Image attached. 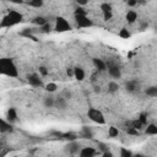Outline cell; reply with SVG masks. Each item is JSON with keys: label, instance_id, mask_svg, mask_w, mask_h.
<instances>
[{"label": "cell", "instance_id": "obj_14", "mask_svg": "<svg viewBox=\"0 0 157 157\" xmlns=\"http://www.w3.org/2000/svg\"><path fill=\"white\" fill-rule=\"evenodd\" d=\"M77 81H83L85 78V70L80 66H76L74 67V75H72Z\"/></svg>", "mask_w": 157, "mask_h": 157}, {"label": "cell", "instance_id": "obj_8", "mask_svg": "<svg viewBox=\"0 0 157 157\" xmlns=\"http://www.w3.org/2000/svg\"><path fill=\"white\" fill-rule=\"evenodd\" d=\"M80 150H81V145H80L77 141H75V140H71V141L66 145V151H67L69 153H71V155L78 153Z\"/></svg>", "mask_w": 157, "mask_h": 157}, {"label": "cell", "instance_id": "obj_34", "mask_svg": "<svg viewBox=\"0 0 157 157\" xmlns=\"http://www.w3.org/2000/svg\"><path fill=\"white\" fill-rule=\"evenodd\" d=\"M50 31H52V27H50V25H49L48 22L42 26V32H43V33H49Z\"/></svg>", "mask_w": 157, "mask_h": 157}, {"label": "cell", "instance_id": "obj_21", "mask_svg": "<svg viewBox=\"0 0 157 157\" xmlns=\"http://www.w3.org/2000/svg\"><path fill=\"white\" fill-rule=\"evenodd\" d=\"M44 105L47 108H53L54 107V97H52V96L45 97L44 98Z\"/></svg>", "mask_w": 157, "mask_h": 157}, {"label": "cell", "instance_id": "obj_1", "mask_svg": "<svg viewBox=\"0 0 157 157\" xmlns=\"http://www.w3.org/2000/svg\"><path fill=\"white\" fill-rule=\"evenodd\" d=\"M23 21V16L21 12L16 11V10H10L1 20L0 22V28H9V27H13L18 23H21Z\"/></svg>", "mask_w": 157, "mask_h": 157}, {"label": "cell", "instance_id": "obj_27", "mask_svg": "<svg viewBox=\"0 0 157 157\" xmlns=\"http://www.w3.org/2000/svg\"><path fill=\"white\" fill-rule=\"evenodd\" d=\"M118 90H119V85H118L117 82H109V83H108V91H109V92L114 93V92H117Z\"/></svg>", "mask_w": 157, "mask_h": 157}, {"label": "cell", "instance_id": "obj_29", "mask_svg": "<svg viewBox=\"0 0 157 157\" xmlns=\"http://www.w3.org/2000/svg\"><path fill=\"white\" fill-rule=\"evenodd\" d=\"M120 156L121 157H131L132 156V152L129 151V150H126V148H124V147H121L120 148Z\"/></svg>", "mask_w": 157, "mask_h": 157}, {"label": "cell", "instance_id": "obj_23", "mask_svg": "<svg viewBox=\"0 0 157 157\" xmlns=\"http://www.w3.org/2000/svg\"><path fill=\"white\" fill-rule=\"evenodd\" d=\"M130 36H131V34H130V32H129V29H128V28H121V29L119 31V37H120V38L128 39Z\"/></svg>", "mask_w": 157, "mask_h": 157}, {"label": "cell", "instance_id": "obj_26", "mask_svg": "<svg viewBox=\"0 0 157 157\" xmlns=\"http://www.w3.org/2000/svg\"><path fill=\"white\" fill-rule=\"evenodd\" d=\"M74 15H75V16H83V15H87V11H86L82 6H78V7L75 9Z\"/></svg>", "mask_w": 157, "mask_h": 157}, {"label": "cell", "instance_id": "obj_35", "mask_svg": "<svg viewBox=\"0 0 157 157\" xmlns=\"http://www.w3.org/2000/svg\"><path fill=\"white\" fill-rule=\"evenodd\" d=\"M39 74H40L42 76H47V75H48L47 67H45V66H39Z\"/></svg>", "mask_w": 157, "mask_h": 157}, {"label": "cell", "instance_id": "obj_19", "mask_svg": "<svg viewBox=\"0 0 157 157\" xmlns=\"http://www.w3.org/2000/svg\"><path fill=\"white\" fill-rule=\"evenodd\" d=\"M48 21L43 17V16H37V17H34L33 18V23H36V25H38L39 27H42L43 25H45Z\"/></svg>", "mask_w": 157, "mask_h": 157}, {"label": "cell", "instance_id": "obj_16", "mask_svg": "<svg viewBox=\"0 0 157 157\" xmlns=\"http://www.w3.org/2000/svg\"><path fill=\"white\" fill-rule=\"evenodd\" d=\"M145 132H146L147 135H157V125L153 124V123L147 124V125H146V130H145Z\"/></svg>", "mask_w": 157, "mask_h": 157}, {"label": "cell", "instance_id": "obj_41", "mask_svg": "<svg viewBox=\"0 0 157 157\" xmlns=\"http://www.w3.org/2000/svg\"><path fill=\"white\" fill-rule=\"evenodd\" d=\"M7 1H10L12 4H23V0H7Z\"/></svg>", "mask_w": 157, "mask_h": 157}, {"label": "cell", "instance_id": "obj_38", "mask_svg": "<svg viewBox=\"0 0 157 157\" xmlns=\"http://www.w3.org/2000/svg\"><path fill=\"white\" fill-rule=\"evenodd\" d=\"M98 146H101L99 148H101V150H102L103 152H104V151H108V150H109V148L107 147V145H104V144H102V142H99V144H98Z\"/></svg>", "mask_w": 157, "mask_h": 157}, {"label": "cell", "instance_id": "obj_2", "mask_svg": "<svg viewBox=\"0 0 157 157\" xmlns=\"http://www.w3.org/2000/svg\"><path fill=\"white\" fill-rule=\"evenodd\" d=\"M0 75H5L9 77H17L18 69L12 59L10 58H0Z\"/></svg>", "mask_w": 157, "mask_h": 157}, {"label": "cell", "instance_id": "obj_30", "mask_svg": "<svg viewBox=\"0 0 157 157\" xmlns=\"http://www.w3.org/2000/svg\"><path fill=\"white\" fill-rule=\"evenodd\" d=\"M137 119L141 121V124H142L144 126H146V125H147V114L142 113V114H140V117H139Z\"/></svg>", "mask_w": 157, "mask_h": 157}, {"label": "cell", "instance_id": "obj_40", "mask_svg": "<svg viewBox=\"0 0 157 157\" xmlns=\"http://www.w3.org/2000/svg\"><path fill=\"white\" fill-rule=\"evenodd\" d=\"M63 97H65L66 99H67V98H71V92H69V91H64Z\"/></svg>", "mask_w": 157, "mask_h": 157}, {"label": "cell", "instance_id": "obj_10", "mask_svg": "<svg viewBox=\"0 0 157 157\" xmlns=\"http://www.w3.org/2000/svg\"><path fill=\"white\" fill-rule=\"evenodd\" d=\"M125 88L128 92L130 93H135L136 91H139V82L136 80H129L126 83H125Z\"/></svg>", "mask_w": 157, "mask_h": 157}, {"label": "cell", "instance_id": "obj_3", "mask_svg": "<svg viewBox=\"0 0 157 157\" xmlns=\"http://www.w3.org/2000/svg\"><path fill=\"white\" fill-rule=\"evenodd\" d=\"M54 29L59 33H63V32H67V31H71V25L69 23V21L63 17V16H58L55 18V26H54Z\"/></svg>", "mask_w": 157, "mask_h": 157}, {"label": "cell", "instance_id": "obj_20", "mask_svg": "<svg viewBox=\"0 0 157 157\" xmlns=\"http://www.w3.org/2000/svg\"><path fill=\"white\" fill-rule=\"evenodd\" d=\"M101 10H102V12L103 13H109V12H112V5L110 4H108V2H103V4H101Z\"/></svg>", "mask_w": 157, "mask_h": 157}, {"label": "cell", "instance_id": "obj_31", "mask_svg": "<svg viewBox=\"0 0 157 157\" xmlns=\"http://www.w3.org/2000/svg\"><path fill=\"white\" fill-rule=\"evenodd\" d=\"M131 126H132V128H135V129H137V130H139V129H141V128H142V126H144V125H142V124H141V121H140V120H139V119H135V120H132V121H131Z\"/></svg>", "mask_w": 157, "mask_h": 157}, {"label": "cell", "instance_id": "obj_13", "mask_svg": "<svg viewBox=\"0 0 157 157\" xmlns=\"http://www.w3.org/2000/svg\"><path fill=\"white\" fill-rule=\"evenodd\" d=\"M6 119L9 123H15L17 120V112L15 108H9L6 112Z\"/></svg>", "mask_w": 157, "mask_h": 157}, {"label": "cell", "instance_id": "obj_36", "mask_svg": "<svg viewBox=\"0 0 157 157\" xmlns=\"http://www.w3.org/2000/svg\"><path fill=\"white\" fill-rule=\"evenodd\" d=\"M126 4H128V6H135L136 4H137V0H126Z\"/></svg>", "mask_w": 157, "mask_h": 157}, {"label": "cell", "instance_id": "obj_5", "mask_svg": "<svg viewBox=\"0 0 157 157\" xmlns=\"http://www.w3.org/2000/svg\"><path fill=\"white\" fill-rule=\"evenodd\" d=\"M75 21H76L77 27H80V28H88V27L93 26V21L90 17H87V15L75 16Z\"/></svg>", "mask_w": 157, "mask_h": 157}, {"label": "cell", "instance_id": "obj_4", "mask_svg": "<svg viewBox=\"0 0 157 157\" xmlns=\"http://www.w3.org/2000/svg\"><path fill=\"white\" fill-rule=\"evenodd\" d=\"M87 117H88L92 121H94V123H97V124H105V118H104L103 113H102L101 110L96 109V108H90V109L87 110Z\"/></svg>", "mask_w": 157, "mask_h": 157}, {"label": "cell", "instance_id": "obj_25", "mask_svg": "<svg viewBox=\"0 0 157 157\" xmlns=\"http://www.w3.org/2000/svg\"><path fill=\"white\" fill-rule=\"evenodd\" d=\"M28 5L32 7H42L43 0H28Z\"/></svg>", "mask_w": 157, "mask_h": 157}, {"label": "cell", "instance_id": "obj_32", "mask_svg": "<svg viewBox=\"0 0 157 157\" xmlns=\"http://www.w3.org/2000/svg\"><path fill=\"white\" fill-rule=\"evenodd\" d=\"M63 136H64V139H66V140H76V137H77V135L76 134H74V132H67V134H63Z\"/></svg>", "mask_w": 157, "mask_h": 157}, {"label": "cell", "instance_id": "obj_28", "mask_svg": "<svg viewBox=\"0 0 157 157\" xmlns=\"http://www.w3.org/2000/svg\"><path fill=\"white\" fill-rule=\"evenodd\" d=\"M82 136L86 137V139H91V137L93 136V134H92V131H91L87 126H83V128H82Z\"/></svg>", "mask_w": 157, "mask_h": 157}, {"label": "cell", "instance_id": "obj_24", "mask_svg": "<svg viewBox=\"0 0 157 157\" xmlns=\"http://www.w3.org/2000/svg\"><path fill=\"white\" fill-rule=\"evenodd\" d=\"M56 88H58V85L55 82H49L45 85V91H48V92H55Z\"/></svg>", "mask_w": 157, "mask_h": 157}, {"label": "cell", "instance_id": "obj_37", "mask_svg": "<svg viewBox=\"0 0 157 157\" xmlns=\"http://www.w3.org/2000/svg\"><path fill=\"white\" fill-rule=\"evenodd\" d=\"M76 2L80 5V6H85L88 4V0H76Z\"/></svg>", "mask_w": 157, "mask_h": 157}, {"label": "cell", "instance_id": "obj_9", "mask_svg": "<svg viewBox=\"0 0 157 157\" xmlns=\"http://www.w3.org/2000/svg\"><path fill=\"white\" fill-rule=\"evenodd\" d=\"M78 155L81 157H93L97 155V151L93 147H83L78 151Z\"/></svg>", "mask_w": 157, "mask_h": 157}, {"label": "cell", "instance_id": "obj_18", "mask_svg": "<svg viewBox=\"0 0 157 157\" xmlns=\"http://www.w3.org/2000/svg\"><path fill=\"white\" fill-rule=\"evenodd\" d=\"M145 93H146L148 97H157V87H156V86L147 87V90L145 91Z\"/></svg>", "mask_w": 157, "mask_h": 157}, {"label": "cell", "instance_id": "obj_39", "mask_svg": "<svg viewBox=\"0 0 157 157\" xmlns=\"http://www.w3.org/2000/svg\"><path fill=\"white\" fill-rule=\"evenodd\" d=\"M102 155H103V157H112V156H113V153H112L109 150H108V151H104Z\"/></svg>", "mask_w": 157, "mask_h": 157}, {"label": "cell", "instance_id": "obj_15", "mask_svg": "<svg viewBox=\"0 0 157 157\" xmlns=\"http://www.w3.org/2000/svg\"><path fill=\"white\" fill-rule=\"evenodd\" d=\"M125 18H126V21H128L129 23H134V22L137 20V13H136L134 10H129V11L126 12V15H125Z\"/></svg>", "mask_w": 157, "mask_h": 157}, {"label": "cell", "instance_id": "obj_7", "mask_svg": "<svg viewBox=\"0 0 157 157\" xmlns=\"http://www.w3.org/2000/svg\"><path fill=\"white\" fill-rule=\"evenodd\" d=\"M27 82H28L31 86H33V87H42V86H43L42 80H40L39 76L36 75V74L27 75Z\"/></svg>", "mask_w": 157, "mask_h": 157}, {"label": "cell", "instance_id": "obj_22", "mask_svg": "<svg viewBox=\"0 0 157 157\" xmlns=\"http://www.w3.org/2000/svg\"><path fill=\"white\" fill-rule=\"evenodd\" d=\"M119 135V130H118V128H115V126H110L109 129H108V136L109 137H117Z\"/></svg>", "mask_w": 157, "mask_h": 157}, {"label": "cell", "instance_id": "obj_17", "mask_svg": "<svg viewBox=\"0 0 157 157\" xmlns=\"http://www.w3.org/2000/svg\"><path fill=\"white\" fill-rule=\"evenodd\" d=\"M12 130V126L9 121H5L2 119H0V131L2 132H7V131H11Z\"/></svg>", "mask_w": 157, "mask_h": 157}, {"label": "cell", "instance_id": "obj_6", "mask_svg": "<svg viewBox=\"0 0 157 157\" xmlns=\"http://www.w3.org/2000/svg\"><path fill=\"white\" fill-rule=\"evenodd\" d=\"M105 64H107V70H108L109 75H110L113 78H120V76H121V70H120V67H119L117 64H114L113 61H108V63H105Z\"/></svg>", "mask_w": 157, "mask_h": 157}, {"label": "cell", "instance_id": "obj_11", "mask_svg": "<svg viewBox=\"0 0 157 157\" xmlns=\"http://www.w3.org/2000/svg\"><path fill=\"white\" fill-rule=\"evenodd\" d=\"M66 98L63 96L59 97H54V107L58 109H65L66 108Z\"/></svg>", "mask_w": 157, "mask_h": 157}, {"label": "cell", "instance_id": "obj_12", "mask_svg": "<svg viewBox=\"0 0 157 157\" xmlns=\"http://www.w3.org/2000/svg\"><path fill=\"white\" fill-rule=\"evenodd\" d=\"M92 63H93V65L96 66L97 70H99V71H105V70H107V64H105V61H103L102 59L93 58V59H92Z\"/></svg>", "mask_w": 157, "mask_h": 157}, {"label": "cell", "instance_id": "obj_42", "mask_svg": "<svg viewBox=\"0 0 157 157\" xmlns=\"http://www.w3.org/2000/svg\"><path fill=\"white\" fill-rule=\"evenodd\" d=\"M66 74H67L69 76H72V75H74V69H67V70H66Z\"/></svg>", "mask_w": 157, "mask_h": 157}, {"label": "cell", "instance_id": "obj_33", "mask_svg": "<svg viewBox=\"0 0 157 157\" xmlns=\"http://www.w3.org/2000/svg\"><path fill=\"white\" fill-rule=\"evenodd\" d=\"M126 132L129 134V135H135V136H137L139 135V130L137 129H135V128H129V129H126Z\"/></svg>", "mask_w": 157, "mask_h": 157}]
</instances>
